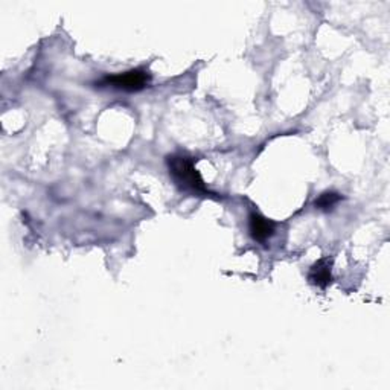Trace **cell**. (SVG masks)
Here are the masks:
<instances>
[{
	"label": "cell",
	"mask_w": 390,
	"mask_h": 390,
	"mask_svg": "<svg viewBox=\"0 0 390 390\" xmlns=\"http://www.w3.org/2000/svg\"><path fill=\"white\" fill-rule=\"evenodd\" d=\"M166 165L172 180L180 189L194 194H211L204 185L200 172L195 168L194 159L186 154H172L166 157Z\"/></svg>",
	"instance_id": "1"
},
{
	"label": "cell",
	"mask_w": 390,
	"mask_h": 390,
	"mask_svg": "<svg viewBox=\"0 0 390 390\" xmlns=\"http://www.w3.org/2000/svg\"><path fill=\"white\" fill-rule=\"evenodd\" d=\"M151 82V75L147 69L137 67L127 71L124 73H114V75H107L103 80L96 82L99 87H112L116 90H124V91H141L145 87H148Z\"/></svg>",
	"instance_id": "2"
},
{
	"label": "cell",
	"mask_w": 390,
	"mask_h": 390,
	"mask_svg": "<svg viewBox=\"0 0 390 390\" xmlns=\"http://www.w3.org/2000/svg\"><path fill=\"white\" fill-rule=\"evenodd\" d=\"M308 281L319 288H328L333 282V259L322 258L311 265L308 272Z\"/></svg>",
	"instance_id": "3"
},
{
	"label": "cell",
	"mask_w": 390,
	"mask_h": 390,
	"mask_svg": "<svg viewBox=\"0 0 390 390\" xmlns=\"http://www.w3.org/2000/svg\"><path fill=\"white\" fill-rule=\"evenodd\" d=\"M249 231L251 238L258 242H265L269 238H272L274 233V223L269 218L263 217L261 213L251 212L249 217Z\"/></svg>",
	"instance_id": "4"
},
{
	"label": "cell",
	"mask_w": 390,
	"mask_h": 390,
	"mask_svg": "<svg viewBox=\"0 0 390 390\" xmlns=\"http://www.w3.org/2000/svg\"><path fill=\"white\" fill-rule=\"evenodd\" d=\"M340 200H342V195L340 194H337V193H325V194H322V195L317 198L314 206H316L317 209L326 211V209H331L333 206L337 204Z\"/></svg>",
	"instance_id": "5"
}]
</instances>
